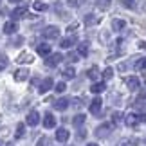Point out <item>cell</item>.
Wrapping results in <instances>:
<instances>
[{
    "instance_id": "cell-1",
    "label": "cell",
    "mask_w": 146,
    "mask_h": 146,
    "mask_svg": "<svg viewBox=\"0 0 146 146\" xmlns=\"http://www.w3.org/2000/svg\"><path fill=\"white\" fill-rule=\"evenodd\" d=\"M114 130V125H110V123H103L101 126L96 128V135L99 139H105V137H108L110 135V132Z\"/></svg>"
},
{
    "instance_id": "cell-2",
    "label": "cell",
    "mask_w": 146,
    "mask_h": 146,
    "mask_svg": "<svg viewBox=\"0 0 146 146\" xmlns=\"http://www.w3.org/2000/svg\"><path fill=\"white\" fill-rule=\"evenodd\" d=\"M58 35H60V29L56 25H49L42 31V36L47 38V40H54V38H58Z\"/></svg>"
},
{
    "instance_id": "cell-3",
    "label": "cell",
    "mask_w": 146,
    "mask_h": 146,
    "mask_svg": "<svg viewBox=\"0 0 146 146\" xmlns=\"http://www.w3.org/2000/svg\"><path fill=\"white\" fill-rule=\"evenodd\" d=\"M61 60H63V56L60 52H54V54H49L45 58V65L47 67H56L58 63H61Z\"/></svg>"
},
{
    "instance_id": "cell-4",
    "label": "cell",
    "mask_w": 146,
    "mask_h": 146,
    "mask_svg": "<svg viewBox=\"0 0 146 146\" xmlns=\"http://www.w3.org/2000/svg\"><path fill=\"white\" fill-rule=\"evenodd\" d=\"M69 137H70V133H69L67 128H58V130H56V141L58 143H67Z\"/></svg>"
},
{
    "instance_id": "cell-5",
    "label": "cell",
    "mask_w": 146,
    "mask_h": 146,
    "mask_svg": "<svg viewBox=\"0 0 146 146\" xmlns=\"http://www.w3.org/2000/svg\"><path fill=\"white\" fill-rule=\"evenodd\" d=\"M38 121H40V114H38L36 110H33V112H29V114H27L25 123H27L29 126H36V125H38Z\"/></svg>"
},
{
    "instance_id": "cell-6",
    "label": "cell",
    "mask_w": 146,
    "mask_h": 146,
    "mask_svg": "<svg viewBox=\"0 0 146 146\" xmlns=\"http://www.w3.org/2000/svg\"><path fill=\"white\" fill-rule=\"evenodd\" d=\"M18 31V24H16L15 20H9V22H5L4 24V33L5 35H13V33Z\"/></svg>"
},
{
    "instance_id": "cell-7",
    "label": "cell",
    "mask_w": 146,
    "mask_h": 146,
    "mask_svg": "<svg viewBox=\"0 0 146 146\" xmlns=\"http://www.w3.org/2000/svg\"><path fill=\"white\" fill-rule=\"evenodd\" d=\"M126 87L130 88V90H137V88L141 87V81H139V78L130 76V78H126Z\"/></svg>"
},
{
    "instance_id": "cell-8",
    "label": "cell",
    "mask_w": 146,
    "mask_h": 146,
    "mask_svg": "<svg viewBox=\"0 0 146 146\" xmlns=\"http://www.w3.org/2000/svg\"><path fill=\"white\" fill-rule=\"evenodd\" d=\"M50 88H52V78H45L42 83H40V87H38V90H40L42 94H45V92H49Z\"/></svg>"
},
{
    "instance_id": "cell-9",
    "label": "cell",
    "mask_w": 146,
    "mask_h": 146,
    "mask_svg": "<svg viewBox=\"0 0 146 146\" xmlns=\"http://www.w3.org/2000/svg\"><path fill=\"white\" fill-rule=\"evenodd\" d=\"M67 106H69V99H67V98H60V99L54 101V108L60 110V112L67 110Z\"/></svg>"
},
{
    "instance_id": "cell-10",
    "label": "cell",
    "mask_w": 146,
    "mask_h": 146,
    "mask_svg": "<svg viewBox=\"0 0 146 146\" xmlns=\"http://www.w3.org/2000/svg\"><path fill=\"white\" fill-rule=\"evenodd\" d=\"M25 15H27V7H25V5H20V7L13 9V13H11L13 20H18V18H22V16H25Z\"/></svg>"
},
{
    "instance_id": "cell-11",
    "label": "cell",
    "mask_w": 146,
    "mask_h": 146,
    "mask_svg": "<svg viewBox=\"0 0 146 146\" xmlns=\"http://www.w3.org/2000/svg\"><path fill=\"white\" fill-rule=\"evenodd\" d=\"M29 78V69H18L15 72V80L16 81H25Z\"/></svg>"
},
{
    "instance_id": "cell-12",
    "label": "cell",
    "mask_w": 146,
    "mask_h": 146,
    "mask_svg": "<svg viewBox=\"0 0 146 146\" xmlns=\"http://www.w3.org/2000/svg\"><path fill=\"white\" fill-rule=\"evenodd\" d=\"M88 108H90V112H92L94 115L99 114V112H101V98H94V101L90 103V106H88Z\"/></svg>"
},
{
    "instance_id": "cell-13",
    "label": "cell",
    "mask_w": 146,
    "mask_h": 146,
    "mask_svg": "<svg viewBox=\"0 0 146 146\" xmlns=\"http://www.w3.org/2000/svg\"><path fill=\"white\" fill-rule=\"evenodd\" d=\"M43 126L45 128H54L56 126V117L52 114H45V117H43Z\"/></svg>"
},
{
    "instance_id": "cell-14",
    "label": "cell",
    "mask_w": 146,
    "mask_h": 146,
    "mask_svg": "<svg viewBox=\"0 0 146 146\" xmlns=\"http://www.w3.org/2000/svg\"><path fill=\"white\" fill-rule=\"evenodd\" d=\"M76 43V36H67V38H63V40L60 42V47L61 49H69V47H72Z\"/></svg>"
},
{
    "instance_id": "cell-15",
    "label": "cell",
    "mask_w": 146,
    "mask_h": 146,
    "mask_svg": "<svg viewBox=\"0 0 146 146\" xmlns=\"http://www.w3.org/2000/svg\"><path fill=\"white\" fill-rule=\"evenodd\" d=\"M36 50H38V54H40V56H45V58H47V56L50 54V45H49V43H40Z\"/></svg>"
},
{
    "instance_id": "cell-16",
    "label": "cell",
    "mask_w": 146,
    "mask_h": 146,
    "mask_svg": "<svg viewBox=\"0 0 146 146\" xmlns=\"http://www.w3.org/2000/svg\"><path fill=\"white\" fill-rule=\"evenodd\" d=\"M119 146H139V139L135 137H126L119 143Z\"/></svg>"
},
{
    "instance_id": "cell-17",
    "label": "cell",
    "mask_w": 146,
    "mask_h": 146,
    "mask_svg": "<svg viewBox=\"0 0 146 146\" xmlns=\"http://www.w3.org/2000/svg\"><path fill=\"white\" fill-rule=\"evenodd\" d=\"M125 25H126V22H125V20H121V18H115L114 22H112V29H114V31H121V29H125Z\"/></svg>"
},
{
    "instance_id": "cell-18",
    "label": "cell",
    "mask_w": 146,
    "mask_h": 146,
    "mask_svg": "<svg viewBox=\"0 0 146 146\" xmlns=\"http://www.w3.org/2000/svg\"><path fill=\"white\" fill-rule=\"evenodd\" d=\"M125 123H126L128 126H135L137 123H139V119H137V115H135V114H128V115L125 117Z\"/></svg>"
},
{
    "instance_id": "cell-19",
    "label": "cell",
    "mask_w": 146,
    "mask_h": 146,
    "mask_svg": "<svg viewBox=\"0 0 146 146\" xmlns=\"http://www.w3.org/2000/svg\"><path fill=\"white\" fill-rule=\"evenodd\" d=\"M105 88H106V85H105V83H94V85L90 87V92H94V94H99V92H103L105 90Z\"/></svg>"
},
{
    "instance_id": "cell-20",
    "label": "cell",
    "mask_w": 146,
    "mask_h": 146,
    "mask_svg": "<svg viewBox=\"0 0 146 146\" xmlns=\"http://www.w3.org/2000/svg\"><path fill=\"white\" fill-rule=\"evenodd\" d=\"M85 119H87V117H85V114H78V115L74 117V119H72V125L80 128V126L83 125V123H85Z\"/></svg>"
},
{
    "instance_id": "cell-21",
    "label": "cell",
    "mask_w": 146,
    "mask_h": 146,
    "mask_svg": "<svg viewBox=\"0 0 146 146\" xmlns=\"http://www.w3.org/2000/svg\"><path fill=\"white\" fill-rule=\"evenodd\" d=\"M83 24H85L87 27H90V25H94V24H98L96 15H87V16H85V20H83Z\"/></svg>"
},
{
    "instance_id": "cell-22",
    "label": "cell",
    "mask_w": 146,
    "mask_h": 146,
    "mask_svg": "<svg viewBox=\"0 0 146 146\" xmlns=\"http://www.w3.org/2000/svg\"><path fill=\"white\" fill-rule=\"evenodd\" d=\"M78 54H80V56H83V58H85V56L88 54V43H87V42L80 43V47H78Z\"/></svg>"
},
{
    "instance_id": "cell-23",
    "label": "cell",
    "mask_w": 146,
    "mask_h": 146,
    "mask_svg": "<svg viewBox=\"0 0 146 146\" xmlns=\"http://www.w3.org/2000/svg\"><path fill=\"white\" fill-rule=\"evenodd\" d=\"M25 135V126H24V123H20L18 126H16V132H15V137L16 139H22Z\"/></svg>"
},
{
    "instance_id": "cell-24",
    "label": "cell",
    "mask_w": 146,
    "mask_h": 146,
    "mask_svg": "<svg viewBox=\"0 0 146 146\" xmlns=\"http://www.w3.org/2000/svg\"><path fill=\"white\" fill-rule=\"evenodd\" d=\"M110 4H112V0H98V2H96V5H98L101 11L108 9V7H110Z\"/></svg>"
},
{
    "instance_id": "cell-25",
    "label": "cell",
    "mask_w": 146,
    "mask_h": 146,
    "mask_svg": "<svg viewBox=\"0 0 146 146\" xmlns=\"http://www.w3.org/2000/svg\"><path fill=\"white\" fill-rule=\"evenodd\" d=\"M74 76H76V70L72 69V67H67V69L63 70V78H67V80H72Z\"/></svg>"
},
{
    "instance_id": "cell-26",
    "label": "cell",
    "mask_w": 146,
    "mask_h": 146,
    "mask_svg": "<svg viewBox=\"0 0 146 146\" xmlns=\"http://www.w3.org/2000/svg\"><path fill=\"white\" fill-rule=\"evenodd\" d=\"M88 78H90V80H98L99 78V70H98V67H92V69H88Z\"/></svg>"
},
{
    "instance_id": "cell-27",
    "label": "cell",
    "mask_w": 146,
    "mask_h": 146,
    "mask_svg": "<svg viewBox=\"0 0 146 146\" xmlns=\"http://www.w3.org/2000/svg\"><path fill=\"white\" fill-rule=\"evenodd\" d=\"M135 69H137V70H146V56L135 61Z\"/></svg>"
},
{
    "instance_id": "cell-28",
    "label": "cell",
    "mask_w": 146,
    "mask_h": 146,
    "mask_svg": "<svg viewBox=\"0 0 146 146\" xmlns=\"http://www.w3.org/2000/svg\"><path fill=\"white\" fill-rule=\"evenodd\" d=\"M121 4L125 5L126 9H133V7H135V0H121Z\"/></svg>"
},
{
    "instance_id": "cell-29",
    "label": "cell",
    "mask_w": 146,
    "mask_h": 146,
    "mask_svg": "<svg viewBox=\"0 0 146 146\" xmlns=\"http://www.w3.org/2000/svg\"><path fill=\"white\" fill-rule=\"evenodd\" d=\"M67 4H69L70 7H80L81 4H85V0H67Z\"/></svg>"
},
{
    "instance_id": "cell-30",
    "label": "cell",
    "mask_w": 146,
    "mask_h": 146,
    "mask_svg": "<svg viewBox=\"0 0 146 146\" xmlns=\"http://www.w3.org/2000/svg\"><path fill=\"white\" fill-rule=\"evenodd\" d=\"M112 76H114V69H112V67H108V69L103 70V78H105V80H110Z\"/></svg>"
},
{
    "instance_id": "cell-31",
    "label": "cell",
    "mask_w": 146,
    "mask_h": 146,
    "mask_svg": "<svg viewBox=\"0 0 146 146\" xmlns=\"http://www.w3.org/2000/svg\"><path fill=\"white\" fill-rule=\"evenodd\" d=\"M112 121H114V125L121 123V121H123V114H121V112H114V115H112Z\"/></svg>"
},
{
    "instance_id": "cell-32",
    "label": "cell",
    "mask_w": 146,
    "mask_h": 146,
    "mask_svg": "<svg viewBox=\"0 0 146 146\" xmlns=\"http://www.w3.org/2000/svg\"><path fill=\"white\" fill-rule=\"evenodd\" d=\"M33 7H35L36 11H47V5L43 4V2H35V4H33Z\"/></svg>"
},
{
    "instance_id": "cell-33",
    "label": "cell",
    "mask_w": 146,
    "mask_h": 146,
    "mask_svg": "<svg viewBox=\"0 0 146 146\" xmlns=\"http://www.w3.org/2000/svg\"><path fill=\"white\" fill-rule=\"evenodd\" d=\"M5 67H7V58L4 54H0V70H4Z\"/></svg>"
},
{
    "instance_id": "cell-34",
    "label": "cell",
    "mask_w": 146,
    "mask_h": 146,
    "mask_svg": "<svg viewBox=\"0 0 146 146\" xmlns=\"http://www.w3.org/2000/svg\"><path fill=\"white\" fill-rule=\"evenodd\" d=\"M36 146H49V137H40V141L36 143Z\"/></svg>"
},
{
    "instance_id": "cell-35",
    "label": "cell",
    "mask_w": 146,
    "mask_h": 146,
    "mask_svg": "<svg viewBox=\"0 0 146 146\" xmlns=\"http://www.w3.org/2000/svg\"><path fill=\"white\" fill-rule=\"evenodd\" d=\"M65 88H67V85H65V83H58V85H56V92H65Z\"/></svg>"
},
{
    "instance_id": "cell-36",
    "label": "cell",
    "mask_w": 146,
    "mask_h": 146,
    "mask_svg": "<svg viewBox=\"0 0 146 146\" xmlns=\"http://www.w3.org/2000/svg\"><path fill=\"white\" fill-rule=\"evenodd\" d=\"M78 56H80V54H76V52H69V54H67V60H69V61H76V60H78Z\"/></svg>"
},
{
    "instance_id": "cell-37",
    "label": "cell",
    "mask_w": 146,
    "mask_h": 146,
    "mask_svg": "<svg viewBox=\"0 0 146 146\" xmlns=\"http://www.w3.org/2000/svg\"><path fill=\"white\" fill-rule=\"evenodd\" d=\"M31 60H33V56H29V54H24V56H20V58H18L20 63H22V61H31Z\"/></svg>"
},
{
    "instance_id": "cell-38",
    "label": "cell",
    "mask_w": 146,
    "mask_h": 146,
    "mask_svg": "<svg viewBox=\"0 0 146 146\" xmlns=\"http://www.w3.org/2000/svg\"><path fill=\"white\" fill-rule=\"evenodd\" d=\"M83 103V99H74L72 101V105H74V108H80V105Z\"/></svg>"
},
{
    "instance_id": "cell-39",
    "label": "cell",
    "mask_w": 146,
    "mask_h": 146,
    "mask_svg": "<svg viewBox=\"0 0 146 146\" xmlns=\"http://www.w3.org/2000/svg\"><path fill=\"white\" fill-rule=\"evenodd\" d=\"M137 119H139V123H146V112L141 114V115H137Z\"/></svg>"
},
{
    "instance_id": "cell-40",
    "label": "cell",
    "mask_w": 146,
    "mask_h": 146,
    "mask_svg": "<svg viewBox=\"0 0 146 146\" xmlns=\"http://www.w3.org/2000/svg\"><path fill=\"white\" fill-rule=\"evenodd\" d=\"M85 135H87V133H85V130H81L80 133H78V137H80V139H85Z\"/></svg>"
},
{
    "instance_id": "cell-41",
    "label": "cell",
    "mask_w": 146,
    "mask_h": 146,
    "mask_svg": "<svg viewBox=\"0 0 146 146\" xmlns=\"http://www.w3.org/2000/svg\"><path fill=\"white\" fill-rule=\"evenodd\" d=\"M76 27H78V24H70V25H69V29H67V31H74Z\"/></svg>"
},
{
    "instance_id": "cell-42",
    "label": "cell",
    "mask_w": 146,
    "mask_h": 146,
    "mask_svg": "<svg viewBox=\"0 0 146 146\" xmlns=\"http://www.w3.org/2000/svg\"><path fill=\"white\" fill-rule=\"evenodd\" d=\"M9 2H11V4H18L20 0H9Z\"/></svg>"
},
{
    "instance_id": "cell-43",
    "label": "cell",
    "mask_w": 146,
    "mask_h": 146,
    "mask_svg": "<svg viewBox=\"0 0 146 146\" xmlns=\"http://www.w3.org/2000/svg\"><path fill=\"white\" fill-rule=\"evenodd\" d=\"M143 81L146 83V72H144V74H143Z\"/></svg>"
},
{
    "instance_id": "cell-44",
    "label": "cell",
    "mask_w": 146,
    "mask_h": 146,
    "mask_svg": "<svg viewBox=\"0 0 146 146\" xmlns=\"http://www.w3.org/2000/svg\"><path fill=\"white\" fill-rule=\"evenodd\" d=\"M87 146H99V144H96V143H90V144H87Z\"/></svg>"
},
{
    "instance_id": "cell-45",
    "label": "cell",
    "mask_w": 146,
    "mask_h": 146,
    "mask_svg": "<svg viewBox=\"0 0 146 146\" xmlns=\"http://www.w3.org/2000/svg\"><path fill=\"white\" fill-rule=\"evenodd\" d=\"M7 146H15V144H11V143H9V144H7Z\"/></svg>"
},
{
    "instance_id": "cell-46",
    "label": "cell",
    "mask_w": 146,
    "mask_h": 146,
    "mask_svg": "<svg viewBox=\"0 0 146 146\" xmlns=\"http://www.w3.org/2000/svg\"><path fill=\"white\" fill-rule=\"evenodd\" d=\"M0 121H2V114H0Z\"/></svg>"
},
{
    "instance_id": "cell-47",
    "label": "cell",
    "mask_w": 146,
    "mask_h": 146,
    "mask_svg": "<svg viewBox=\"0 0 146 146\" xmlns=\"http://www.w3.org/2000/svg\"><path fill=\"white\" fill-rule=\"evenodd\" d=\"M0 146H2V141H0Z\"/></svg>"
}]
</instances>
